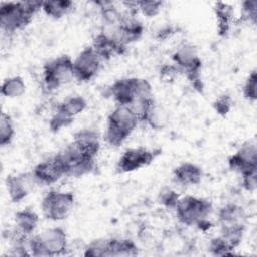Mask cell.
<instances>
[{"instance_id":"cell-1","label":"cell","mask_w":257,"mask_h":257,"mask_svg":"<svg viewBox=\"0 0 257 257\" xmlns=\"http://www.w3.org/2000/svg\"><path fill=\"white\" fill-rule=\"evenodd\" d=\"M42 3L43 1L2 2L0 4L1 30L11 34L24 28L31 22L34 14L42 9Z\"/></svg>"},{"instance_id":"cell-2","label":"cell","mask_w":257,"mask_h":257,"mask_svg":"<svg viewBox=\"0 0 257 257\" xmlns=\"http://www.w3.org/2000/svg\"><path fill=\"white\" fill-rule=\"evenodd\" d=\"M28 249L35 257L63 255L68 249L66 233L60 227L46 229L28 240Z\"/></svg>"},{"instance_id":"cell-3","label":"cell","mask_w":257,"mask_h":257,"mask_svg":"<svg viewBox=\"0 0 257 257\" xmlns=\"http://www.w3.org/2000/svg\"><path fill=\"white\" fill-rule=\"evenodd\" d=\"M172 59L181 73H184L193 87L202 92L204 84L201 80L202 61L198 55L197 48L190 43H183L172 54Z\"/></svg>"},{"instance_id":"cell-4","label":"cell","mask_w":257,"mask_h":257,"mask_svg":"<svg viewBox=\"0 0 257 257\" xmlns=\"http://www.w3.org/2000/svg\"><path fill=\"white\" fill-rule=\"evenodd\" d=\"M118 105H131L134 101L152 97V86L147 79L128 77L114 81L108 88Z\"/></svg>"},{"instance_id":"cell-5","label":"cell","mask_w":257,"mask_h":257,"mask_svg":"<svg viewBox=\"0 0 257 257\" xmlns=\"http://www.w3.org/2000/svg\"><path fill=\"white\" fill-rule=\"evenodd\" d=\"M175 209L180 223L186 226H196L199 222L208 219L213 211V206L206 199L185 196L179 199Z\"/></svg>"},{"instance_id":"cell-6","label":"cell","mask_w":257,"mask_h":257,"mask_svg":"<svg viewBox=\"0 0 257 257\" xmlns=\"http://www.w3.org/2000/svg\"><path fill=\"white\" fill-rule=\"evenodd\" d=\"M72 78H74L73 60L68 55L53 58L43 66V84L47 91L59 88Z\"/></svg>"},{"instance_id":"cell-7","label":"cell","mask_w":257,"mask_h":257,"mask_svg":"<svg viewBox=\"0 0 257 257\" xmlns=\"http://www.w3.org/2000/svg\"><path fill=\"white\" fill-rule=\"evenodd\" d=\"M74 206V195L71 192L49 191L41 202L42 213L45 218L52 221L65 219Z\"/></svg>"},{"instance_id":"cell-8","label":"cell","mask_w":257,"mask_h":257,"mask_svg":"<svg viewBox=\"0 0 257 257\" xmlns=\"http://www.w3.org/2000/svg\"><path fill=\"white\" fill-rule=\"evenodd\" d=\"M101 61V57L92 46L85 47L73 60L74 78L78 81H89L98 72Z\"/></svg>"},{"instance_id":"cell-9","label":"cell","mask_w":257,"mask_h":257,"mask_svg":"<svg viewBox=\"0 0 257 257\" xmlns=\"http://www.w3.org/2000/svg\"><path fill=\"white\" fill-rule=\"evenodd\" d=\"M229 168L241 175L257 172V147L253 141L245 142L228 158Z\"/></svg>"},{"instance_id":"cell-10","label":"cell","mask_w":257,"mask_h":257,"mask_svg":"<svg viewBox=\"0 0 257 257\" xmlns=\"http://www.w3.org/2000/svg\"><path fill=\"white\" fill-rule=\"evenodd\" d=\"M157 153L144 147L127 149L120 156L116 164L117 172L128 173L149 166L156 158Z\"/></svg>"},{"instance_id":"cell-11","label":"cell","mask_w":257,"mask_h":257,"mask_svg":"<svg viewBox=\"0 0 257 257\" xmlns=\"http://www.w3.org/2000/svg\"><path fill=\"white\" fill-rule=\"evenodd\" d=\"M139 119L128 105H118L109 113L107 126H110L124 137H128L137 127Z\"/></svg>"},{"instance_id":"cell-12","label":"cell","mask_w":257,"mask_h":257,"mask_svg":"<svg viewBox=\"0 0 257 257\" xmlns=\"http://www.w3.org/2000/svg\"><path fill=\"white\" fill-rule=\"evenodd\" d=\"M7 193L12 202L18 203L22 201L31 191L36 181L32 172L17 175H9L5 181Z\"/></svg>"},{"instance_id":"cell-13","label":"cell","mask_w":257,"mask_h":257,"mask_svg":"<svg viewBox=\"0 0 257 257\" xmlns=\"http://www.w3.org/2000/svg\"><path fill=\"white\" fill-rule=\"evenodd\" d=\"M36 184L51 185L56 183L64 175V170L55 157L37 164L32 170Z\"/></svg>"},{"instance_id":"cell-14","label":"cell","mask_w":257,"mask_h":257,"mask_svg":"<svg viewBox=\"0 0 257 257\" xmlns=\"http://www.w3.org/2000/svg\"><path fill=\"white\" fill-rule=\"evenodd\" d=\"M73 143L84 156L94 159L100 148L98 134L95 131L88 128L76 132L74 134Z\"/></svg>"},{"instance_id":"cell-15","label":"cell","mask_w":257,"mask_h":257,"mask_svg":"<svg viewBox=\"0 0 257 257\" xmlns=\"http://www.w3.org/2000/svg\"><path fill=\"white\" fill-rule=\"evenodd\" d=\"M203 178L202 169L193 163L185 162L175 168L173 179L177 184L182 186H194L201 183Z\"/></svg>"},{"instance_id":"cell-16","label":"cell","mask_w":257,"mask_h":257,"mask_svg":"<svg viewBox=\"0 0 257 257\" xmlns=\"http://www.w3.org/2000/svg\"><path fill=\"white\" fill-rule=\"evenodd\" d=\"M91 46L101 57L102 60L109 59L115 54H122L125 51V49L121 48L110 37H108L101 31L94 37Z\"/></svg>"},{"instance_id":"cell-17","label":"cell","mask_w":257,"mask_h":257,"mask_svg":"<svg viewBox=\"0 0 257 257\" xmlns=\"http://www.w3.org/2000/svg\"><path fill=\"white\" fill-rule=\"evenodd\" d=\"M247 215L243 207L235 203H228L218 212V220L222 226L244 224Z\"/></svg>"},{"instance_id":"cell-18","label":"cell","mask_w":257,"mask_h":257,"mask_svg":"<svg viewBox=\"0 0 257 257\" xmlns=\"http://www.w3.org/2000/svg\"><path fill=\"white\" fill-rule=\"evenodd\" d=\"M14 221L18 230L26 235H30L36 229L39 217L33 210L26 208L15 213Z\"/></svg>"},{"instance_id":"cell-19","label":"cell","mask_w":257,"mask_h":257,"mask_svg":"<svg viewBox=\"0 0 257 257\" xmlns=\"http://www.w3.org/2000/svg\"><path fill=\"white\" fill-rule=\"evenodd\" d=\"M139 253L138 246L130 239H109V256H136Z\"/></svg>"},{"instance_id":"cell-20","label":"cell","mask_w":257,"mask_h":257,"mask_svg":"<svg viewBox=\"0 0 257 257\" xmlns=\"http://www.w3.org/2000/svg\"><path fill=\"white\" fill-rule=\"evenodd\" d=\"M214 10L218 21L219 34L225 36L229 31L233 19V8L229 4L218 2L216 3Z\"/></svg>"},{"instance_id":"cell-21","label":"cell","mask_w":257,"mask_h":257,"mask_svg":"<svg viewBox=\"0 0 257 257\" xmlns=\"http://www.w3.org/2000/svg\"><path fill=\"white\" fill-rule=\"evenodd\" d=\"M86 107V101L82 96L73 95L67 97L57 106V110L63 112L67 116L74 118L77 114L81 113Z\"/></svg>"},{"instance_id":"cell-22","label":"cell","mask_w":257,"mask_h":257,"mask_svg":"<svg viewBox=\"0 0 257 257\" xmlns=\"http://www.w3.org/2000/svg\"><path fill=\"white\" fill-rule=\"evenodd\" d=\"M245 232L244 224H235V225H224L221 230V237L227 242V244L235 250L240 243L242 242Z\"/></svg>"},{"instance_id":"cell-23","label":"cell","mask_w":257,"mask_h":257,"mask_svg":"<svg viewBox=\"0 0 257 257\" xmlns=\"http://www.w3.org/2000/svg\"><path fill=\"white\" fill-rule=\"evenodd\" d=\"M73 6V3L68 0H52L43 1L42 10L46 15L58 19L67 14Z\"/></svg>"},{"instance_id":"cell-24","label":"cell","mask_w":257,"mask_h":257,"mask_svg":"<svg viewBox=\"0 0 257 257\" xmlns=\"http://www.w3.org/2000/svg\"><path fill=\"white\" fill-rule=\"evenodd\" d=\"M26 89L25 82L20 76H12L6 78L1 86V94L9 98L19 97L24 94Z\"/></svg>"},{"instance_id":"cell-25","label":"cell","mask_w":257,"mask_h":257,"mask_svg":"<svg viewBox=\"0 0 257 257\" xmlns=\"http://www.w3.org/2000/svg\"><path fill=\"white\" fill-rule=\"evenodd\" d=\"M168 120L167 111L162 106L154 102L148 111L144 122H147L154 130H162L167 125Z\"/></svg>"},{"instance_id":"cell-26","label":"cell","mask_w":257,"mask_h":257,"mask_svg":"<svg viewBox=\"0 0 257 257\" xmlns=\"http://www.w3.org/2000/svg\"><path fill=\"white\" fill-rule=\"evenodd\" d=\"M85 257L109 256V239H97L84 247Z\"/></svg>"},{"instance_id":"cell-27","label":"cell","mask_w":257,"mask_h":257,"mask_svg":"<svg viewBox=\"0 0 257 257\" xmlns=\"http://www.w3.org/2000/svg\"><path fill=\"white\" fill-rule=\"evenodd\" d=\"M14 133L15 131L11 116L6 112H2L0 120V145H9L14 137Z\"/></svg>"},{"instance_id":"cell-28","label":"cell","mask_w":257,"mask_h":257,"mask_svg":"<svg viewBox=\"0 0 257 257\" xmlns=\"http://www.w3.org/2000/svg\"><path fill=\"white\" fill-rule=\"evenodd\" d=\"M211 254L215 256H227L233 254V249L227 244V242L220 236L213 238L208 246Z\"/></svg>"},{"instance_id":"cell-29","label":"cell","mask_w":257,"mask_h":257,"mask_svg":"<svg viewBox=\"0 0 257 257\" xmlns=\"http://www.w3.org/2000/svg\"><path fill=\"white\" fill-rule=\"evenodd\" d=\"M256 87H257V74H256V70H253L249 74L243 86V95L249 101L253 102L256 100L257 98Z\"/></svg>"},{"instance_id":"cell-30","label":"cell","mask_w":257,"mask_h":257,"mask_svg":"<svg viewBox=\"0 0 257 257\" xmlns=\"http://www.w3.org/2000/svg\"><path fill=\"white\" fill-rule=\"evenodd\" d=\"M257 15V1L256 0H248L242 3V14L240 17L241 22H252L255 24Z\"/></svg>"},{"instance_id":"cell-31","label":"cell","mask_w":257,"mask_h":257,"mask_svg":"<svg viewBox=\"0 0 257 257\" xmlns=\"http://www.w3.org/2000/svg\"><path fill=\"white\" fill-rule=\"evenodd\" d=\"M72 121L73 118L67 116L63 112L56 109V111L49 120V127L52 132H58L61 128L68 126L70 123H72Z\"/></svg>"},{"instance_id":"cell-32","label":"cell","mask_w":257,"mask_h":257,"mask_svg":"<svg viewBox=\"0 0 257 257\" xmlns=\"http://www.w3.org/2000/svg\"><path fill=\"white\" fill-rule=\"evenodd\" d=\"M179 199V195L170 188H164L159 195L160 203L168 209H175Z\"/></svg>"},{"instance_id":"cell-33","label":"cell","mask_w":257,"mask_h":257,"mask_svg":"<svg viewBox=\"0 0 257 257\" xmlns=\"http://www.w3.org/2000/svg\"><path fill=\"white\" fill-rule=\"evenodd\" d=\"M232 104H233V100L231 98L230 95L228 94H223L221 96H219L213 103V107L215 109V111L222 115L225 116L229 113V111L232 108Z\"/></svg>"},{"instance_id":"cell-34","label":"cell","mask_w":257,"mask_h":257,"mask_svg":"<svg viewBox=\"0 0 257 257\" xmlns=\"http://www.w3.org/2000/svg\"><path fill=\"white\" fill-rule=\"evenodd\" d=\"M161 1H137V8L147 17L156 16L161 9Z\"/></svg>"},{"instance_id":"cell-35","label":"cell","mask_w":257,"mask_h":257,"mask_svg":"<svg viewBox=\"0 0 257 257\" xmlns=\"http://www.w3.org/2000/svg\"><path fill=\"white\" fill-rule=\"evenodd\" d=\"M242 186L246 191L254 192L257 186V172L242 175Z\"/></svg>"},{"instance_id":"cell-36","label":"cell","mask_w":257,"mask_h":257,"mask_svg":"<svg viewBox=\"0 0 257 257\" xmlns=\"http://www.w3.org/2000/svg\"><path fill=\"white\" fill-rule=\"evenodd\" d=\"M180 72L179 68L176 66V65H164L162 66L161 70H160V74L162 76V78H165V79H174L176 75H178Z\"/></svg>"}]
</instances>
